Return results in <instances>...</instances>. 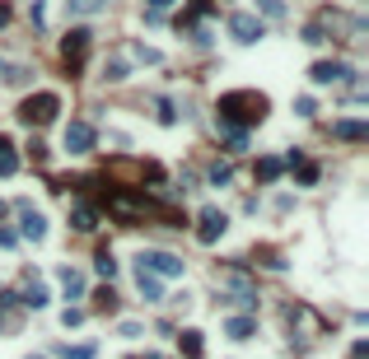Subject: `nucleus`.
<instances>
[{
  "instance_id": "obj_27",
  "label": "nucleus",
  "mask_w": 369,
  "mask_h": 359,
  "mask_svg": "<svg viewBox=\"0 0 369 359\" xmlns=\"http://www.w3.org/2000/svg\"><path fill=\"white\" fill-rule=\"evenodd\" d=\"M206 182H211V187H229V182H234V169H229V164H220V159H215L211 169H206Z\"/></svg>"
},
{
  "instance_id": "obj_39",
  "label": "nucleus",
  "mask_w": 369,
  "mask_h": 359,
  "mask_svg": "<svg viewBox=\"0 0 369 359\" xmlns=\"http://www.w3.org/2000/svg\"><path fill=\"white\" fill-rule=\"evenodd\" d=\"M14 19V10H10V5H5V0H0V28H5V23H10Z\"/></svg>"
},
{
  "instance_id": "obj_18",
  "label": "nucleus",
  "mask_w": 369,
  "mask_h": 359,
  "mask_svg": "<svg viewBox=\"0 0 369 359\" xmlns=\"http://www.w3.org/2000/svg\"><path fill=\"white\" fill-rule=\"evenodd\" d=\"M56 280H61L66 299H84V275H79L75 266H61V270H56Z\"/></svg>"
},
{
  "instance_id": "obj_28",
  "label": "nucleus",
  "mask_w": 369,
  "mask_h": 359,
  "mask_svg": "<svg viewBox=\"0 0 369 359\" xmlns=\"http://www.w3.org/2000/svg\"><path fill=\"white\" fill-rule=\"evenodd\" d=\"M155 113L164 126H178V108H173V98H155Z\"/></svg>"
},
{
  "instance_id": "obj_31",
  "label": "nucleus",
  "mask_w": 369,
  "mask_h": 359,
  "mask_svg": "<svg viewBox=\"0 0 369 359\" xmlns=\"http://www.w3.org/2000/svg\"><path fill=\"white\" fill-rule=\"evenodd\" d=\"M258 14H267V19H285V5H280V0H258Z\"/></svg>"
},
{
  "instance_id": "obj_30",
  "label": "nucleus",
  "mask_w": 369,
  "mask_h": 359,
  "mask_svg": "<svg viewBox=\"0 0 369 359\" xmlns=\"http://www.w3.org/2000/svg\"><path fill=\"white\" fill-rule=\"evenodd\" d=\"M56 355L61 359H94V346H61Z\"/></svg>"
},
{
  "instance_id": "obj_22",
  "label": "nucleus",
  "mask_w": 369,
  "mask_h": 359,
  "mask_svg": "<svg viewBox=\"0 0 369 359\" xmlns=\"http://www.w3.org/2000/svg\"><path fill=\"white\" fill-rule=\"evenodd\" d=\"M108 0H66V14L70 19H89V14H103Z\"/></svg>"
},
{
  "instance_id": "obj_15",
  "label": "nucleus",
  "mask_w": 369,
  "mask_h": 359,
  "mask_svg": "<svg viewBox=\"0 0 369 359\" xmlns=\"http://www.w3.org/2000/svg\"><path fill=\"white\" fill-rule=\"evenodd\" d=\"M224 331H229V341H253V336H258V317L238 313V317H229V322H224Z\"/></svg>"
},
{
  "instance_id": "obj_7",
  "label": "nucleus",
  "mask_w": 369,
  "mask_h": 359,
  "mask_svg": "<svg viewBox=\"0 0 369 359\" xmlns=\"http://www.w3.org/2000/svg\"><path fill=\"white\" fill-rule=\"evenodd\" d=\"M224 229H229V215H224L220 205H206V210L197 215V243H206V247H211V243H220V238H224Z\"/></svg>"
},
{
  "instance_id": "obj_41",
  "label": "nucleus",
  "mask_w": 369,
  "mask_h": 359,
  "mask_svg": "<svg viewBox=\"0 0 369 359\" xmlns=\"http://www.w3.org/2000/svg\"><path fill=\"white\" fill-rule=\"evenodd\" d=\"M0 326H5V308H0Z\"/></svg>"
},
{
  "instance_id": "obj_25",
  "label": "nucleus",
  "mask_w": 369,
  "mask_h": 359,
  "mask_svg": "<svg viewBox=\"0 0 369 359\" xmlns=\"http://www.w3.org/2000/svg\"><path fill=\"white\" fill-rule=\"evenodd\" d=\"M94 270H99L103 280H108V285H112V275H117V257H112L108 247H99V252H94Z\"/></svg>"
},
{
  "instance_id": "obj_32",
  "label": "nucleus",
  "mask_w": 369,
  "mask_h": 359,
  "mask_svg": "<svg viewBox=\"0 0 369 359\" xmlns=\"http://www.w3.org/2000/svg\"><path fill=\"white\" fill-rule=\"evenodd\" d=\"M318 178H323V169H318V164H299V182H304V187H314Z\"/></svg>"
},
{
  "instance_id": "obj_5",
  "label": "nucleus",
  "mask_w": 369,
  "mask_h": 359,
  "mask_svg": "<svg viewBox=\"0 0 369 359\" xmlns=\"http://www.w3.org/2000/svg\"><path fill=\"white\" fill-rule=\"evenodd\" d=\"M136 266H145L150 275H159V280H173V275H182V270H187V261L173 257V252H159V247H145V252L136 257Z\"/></svg>"
},
{
  "instance_id": "obj_6",
  "label": "nucleus",
  "mask_w": 369,
  "mask_h": 359,
  "mask_svg": "<svg viewBox=\"0 0 369 359\" xmlns=\"http://www.w3.org/2000/svg\"><path fill=\"white\" fill-rule=\"evenodd\" d=\"M285 322H290L294 336H304V341H314V336H323V331H327L323 313H318V308H309V303H294L290 313H285Z\"/></svg>"
},
{
  "instance_id": "obj_40",
  "label": "nucleus",
  "mask_w": 369,
  "mask_h": 359,
  "mask_svg": "<svg viewBox=\"0 0 369 359\" xmlns=\"http://www.w3.org/2000/svg\"><path fill=\"white\" fill-rule=\"evenodd\" d=\"M5 210H10V205H5V201H0V220H5Z\"/></svg>"
},
{
  "instance_id": "obj_23",
  "label": "nucleus",
  "mask_w": 369,
  "mask_h": 359,
  "mask_svg": "<svg viewBox=\"0 0 369 359\" xmlns=\"http://www.w3.org/2000/svg\"><path fill=\"white\" fill-rule=\"evenodd\" d=\"M253 173H258V182H276L280 173H285V164H280L276 154H262V159H258V169H253Z\"/></svg>"
},
{
  "instance_id": "obj_11",
  "label": "nucleus",
  "mask_w": 369,
  "mask_h": 359,
  "mask_svg": "<svg viewBox=\"0 0 369 359\" xmlns=\"http://www.w3.org/2000/svg\"><path fill=\"white\" fill-rule=\"evenodd\" d=\"M356 70L346 66V61H314V70H309V79L314 84H341V79H351Z\"/></svg>"
},
{
  "instance_id": "obj_42",
  "label": "nucleus",
  "mask_w": 369,
  "mask_h": 359,
  "mask_svg": "<svg viewBox=\"0 0 369 359\" xmlns=\"http://www.w3.org/2000/svg\"><path fill=\"white\" fill-rule=\"evenodd\" d=\"M28 359H47V355H28Z\"/></svg>"
},
{
  "instance_id": "obj_37",
  "label": "nucleus",
  "mask_w": 369,
  "mask_h": 359,
  "mask_svg": "<svg viewBox=\"0 0 369 359\" xmlns=\"http://www.w3.org/2000/svg\"><path fill=\"white\" fill-rule=\"evenodd\" d=\"M14 303H19V294H14V290H0V308H14Z\"/></svg>"
},
{
  "instance_id": "obj_33",
  "label": "nucleus",
  "mask_w": 369,
  "mask_h": 359,
  "mask_svg": "<svg viewBox=\"0 0 369 359\" xmlns=\"http://www.w3.org/2000/svg\"><path fill=\"white\" fill-rule=\"evenodd\" d=\"M28 19H33V28H43V23H47V5H43V0L28 5Z\"/></svg>"
},
{
  "instance_id": "obj_43",
  "label": "nucleus",
  "mask_w": 369,
  "mask_h": 359,
  "mask_svg": "<svg viewBox=\"0 0 369 359\" xmlns=\"http://www.w3.org/2000/svg\"><path fill=\"white\" fill-rule=\"evenodd\" d=\"M131 359H136V355H131Z\"/></svg>"
},
{
  "instance_id": "obj_34",
  "label": "nucleus",
  "mask_w": 369,
  "mask_h": 359,
  "mask_svg": "<svg viewBox=\"0 0 369 359\" xmlns=\"http://www.w3.org/2000/svg\"><path fill=\"white\" fill-rule=\"evenodd\" d=\"M79 322H84V308H66V313H61V326H66V331L79 326Z\"/></svg>"
},
{
  "instance_id": "obj_10",
  "label": "nucleus",
  "mask_w": 369,
  "mask_h": 359,
  "mask_svg": "<svg viewBox=\"0 0 369 359\" xmlns=\"http://www.w3.org/2000/svg\"><path fill=\"white\" fill-rule=\"evenodd\" d=\"M19 238H28V243H43L47 238V215L33 210L28 201H19Z\"/></svg>"
},
{
  "instance_id": "obj_21",
  "label": "nucleus",
  "mask_w": 369,
  "mask_h": 359,
  "mask_svg": "<svg viewBox=\"0 0 369 359\" xmlns=\"http://www.w3.org/2000/svg\"><path fill=\"white\" fill-rule=\"evenodd\" d=\"M19 173V154H14V140L0 135V178H14Z\"/></svg>"
},
{
  "instance_id": "obj_17",
  "label": "nucleus",
  "mask_w": 369,
  "mask_h": 359,
  "mask_svg": "<svg viewBox=\"0 0 369 359\" xmlns=\"http://www.w3.org/2000/svg\"><path fill=\"white\" fill-rule=\"evenodd\" d=\"M215 135H220V140H224V149H234V154H238V149H248V131H243V126L215 122Z\"/></svg>"
},
{
  "instance_id": "obj_1",
  "label": "nucleus",
  "mask_w": 369,
  "mask_h": 359,
  "mask_svg": "<svg viewBox=\"0 0 369 359\" xmlns=\"http://www.w3.org/2000/svg\"><path fill=\"white\" fill-rule=\"evenodd\" d=\"M215 122H229V126H258V122H267V113H271V103H267V93H258V89H234V93H220V103H215Z\"/></svg>"
},
{
  "instance_id": "obj_38",
  "label": "nucleus",
  "mask_w": 369,
  "mask_h": 359,
  "mask_svg": "<svg viewBox=\"0 0 369 359\" xmlns=\"http://www.w3.org/2000/svg\"><path fill=\"white\" fill-rule=\"evenodd\" d=\"M351 359H369V341H356V350H351Z\"/></svg>"
},
{
  "instance_id": "obj_29",
  "label": "nucleus",
  "mask_w": 369,
  "mask_h": 359,
  "mask_svg": "<svg viewBox=\"0 0 369 359\" xmlns=\"http://www.w3.org/2000/svg\"><path fill=\"white\" fill-rule=\"evenodd\" d=\"M94 303H99V313H117V294H112V285H103V290L94 294Z\"/></svg>"
},
{
  "instance_id": "obj_20",
  "label": "nucleus",
  "mask_w": 369,
  "mask_h": 359,
  "mask_svg": "<svg viewBox=\"0 0 369 359\" xmlns=\"http://www.w3.org/2000/svg\"><path fill=\"white\" fill-rule=\"evenodd\" d=\"M178 346H182V359H202V355H206V341H202V331H197V326H187V331H182Z\"/></svg>"
},
{
  "instance_id": "obj_2",
  "label": "nucleus",
  "mask_w": 369,
  "mask_h": 359,
  "mask_svg": "<svg viewBox=\"0 0 369 359\" xmlns=\"http://www.w3.org/2000/svg\"><path fill=\"white\" fill-rule=\"evenodd\" d=\"M215 285L229 294V303H238V308H258V280H253V270H248L243 261L220 266L215 270Z\"/></svg>"
},
{
  "instance_id": "obj_12",
  "label": "nucleus",
  "mask_w": 369,
  "mask_h": 359,
  "mask_svg": "<svg viewBox=\"0 0 369 359\" xmlns=\"http://www.w3.org/2000/svg\"><path fill=\"white\" fill-rule=\"evenodd\" d=\"M19 303H28L33 313H43L47 303H52V290H47V285L38 280V275H28V280H23V294H19Z\"/></svg>"
},
{
  "instance_id": "obj_24",
  "label": "nucleus",
  "mask_w": 369,
  "mask_h": 359,
  "mask_svg": "<svg viewBox=\"0 0 369 359\" xmlns=\"http://www.w3.org/2000/svg\"><path fill=\"white\" fill-rule=\"evenodd\" d=\"M28 75H33L28 66H14V61H0V79H5V84H14V89H19V84H28Z\"/></svg>"
},
{
  "instance_id": "obj_26",
  "label": "nucleus",
  "mask_w": 369,
  "mask_h": 359,
  "mask_svg": "<svg viewBox=\"0 0 369 359\" xmlns=\"http://www.w3.org/2000/svg\"><path fill=\"white\" fill-rule=\"evenodd\" d=\"M168 10H173V0H145V23L159 28V23L168 19Z\"/></svg>"
},
{
  "instance_id": "obj_9",
  "label": "nucleus",
  "mask_w": 369,
  "mask_h": 359,
  "mask_svg": "<svg viewBox=\"0 0 369 359\" xmlns=\"http://www.w3.org/2000/svg\"><path fill=\"white\" fill-rule=\"evenodd\" d=\"M61 140H66V154H89V149L99 145V131H94L89 122H70Z\"/></svg>"
},
{
  "instance_id": "obj_13",
  "label": "nucleus",
  "mask_w": 369,
  "mask_h": 359,
  "mask_svg": "<svg viewBox=\"0 0 369 359\" xmlns=\"http://www.w3.org/2000/svg\"><path fill=\"white\" fill-rule=\"evenodd\" d=\"M70 229H75V234H94V229H99V205L79 201L75 210H70Z\"/></svg>"
},
{
  "instance_id": "obj_35",
  "label": "nucleus",
  "mask_w": 369,
  "mask_h": 359,
  "mask_svg": "<svg viewBox=\"0 0 369 359\" xmlns=\"http://www.w3.org/2000/svg\"><path fill=\"white\" fill-rule=\"evenodd\" d=\"M294 113H299V117H314V113H318V103H314V98H309V93H304V98H299V103H294Z\"/></svg>"
},
{
  "instance_id": "obj_4",
  "label": "nucleus",
  "mask_w": 369,
  "mask_h": 359,
  "mask_svg": "<svg viewBox=\"0 0 369 359\" xmlns=\"http://www.w3.org/2000/svg\"><path fill=\"white\" fill-rule=\"evenodd\" d=\"M56 113H61V98H56V93H33V98L19 103V122L23 126H52Z\"/></svg>"
},
{
  "instance_id": "obj_3",
  "label": "nucleus",
  "mask_w": 369,
  "mask_h": 359,
  "mask_svg": "<svg viewBox=\"0 0 369 359\" xmlns=\"http://www.w3.org/2000/svg\"><path fill=\"white\" fill-rule=\"evenodd\" d=\"M89 52H94V33H89V28H66V38H61V61H66L70 75L84 70Z\"/></svg>"
},
{
  "instance_id": "obj_8",
  "label": "nucleus",
  "mask_w": 369,
  "mask_h": 359,
  "mask_svg": "<svg viewBox=\"0 0 369 359\" xmlns=\"http://www.w3.org/2000/svg\"><path fill=\"white\" fill-rule=\"evenodd\" d=\"M229 33H234V42L253 47V42H262V38H267V28H262V19H258V14L238 10V14H229Z\"/></svg>"
},
{
  "instance_id": "obj_16",
  "label": "nucleus",
  "mask_w": 369,
  "mask_h": 359,
  "mask_svg": "<svg viewBox=\"0 0 369 359\" xmlns=\"http://www.w3.org/2000/svg\"><path fill=\"white\" fill-rule=\"evenodd\" d=\"M136 290L145 294V303H159V299H164V285H159V275H150L145 266H136Z\"/></svg>"
},
{
  "instance_id": "obj_36",
  "label": "nucleus",
  "mask_w": 369,
  "mask_h": 359,
  "mask_svg": "<svg viewBox=\"0 0 369 359\" xmlns=\"http://www.w3.org/2000/svg\"><path fill=\"white\" fill-rule=\"evenodd\" d=\"M14 243H19V234H14V229H5V224H0V247H14Z\"/></svg>"
},
{
  "instance_id": "obj_19",
  "label": "nucleus",
  "mask_w": 369,
  "mask_h": 359,
  "mask_svg": "<svg viewBox=\"0 0 369 359\" xmlns=\"http://www.w3.org/2000/svg\"><path fill=\"white\" fill-rule=\"evenodd\" d=\"M126 75H131V57H126V52H122V57H108V61H103V79H108V84H122Z\"/></svg>"
},
{
  "instance_id": "obj_14",
  "label": "nucleus",
  "mask_w": 369,
  "mask_h": 359,
  "mask_svg": "<svg viewBox=\"0 0 369 359\" xmlns=\"http://www.w3.org/2000/svg\"><path fill=\"white\" fill-rule=\"evenodd\" d=\"M332 135H336V140H346V145H365L369 126L365 122H332Z\"/></svg>"
}]
</instances>
